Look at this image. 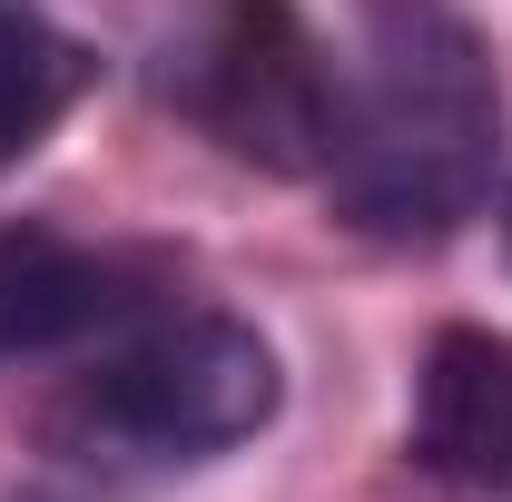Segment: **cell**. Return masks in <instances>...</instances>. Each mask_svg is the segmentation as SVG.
Returning <instances> with one entry per match:
<instances>
[{
    "label": "cell",
    "mask_w": 512,
    "mask_h": 502,
    "mask_svg": "<svg viewBox=\"0 0 512 502\" xmlns=\"http://www.w3.org/2000/svg\"><path fill=\"white\" fill-rule=\"evenodd\" d=\"M414 463L453 493L512 502V335L444 325L414 375Z\"/></svg>",
    "instance_id": "cell-5"
},
{
    "label": "cell",
    "mask_w": 512,
    "mask_h": 502,
    "mask_svg": "<svg viewBox=\"0 0 512 502\" xmlns=\"http://www.w3.org/2000/svg\"><path fill=\"white\" fill-rule=\"evenodd\" d=\"M503 168V69L473 20L444 0H394L375 60L345 79V119L325 148V207L375 247H434L483 217Z\"/></svg>",
    "instance_id": "cell-1"
},
{
    "label": "cell",
    "mask_w": 512,
    "mask_h": 502,
    "mask_svg": "<svg viewBox=\"0 0 512 502\" xmlns=\"http://www.w3.org/2000/svg\"><path fill=\"white\" fill-rule=\"evenodd\" d=\"M79 89H89V50L40 0H0V178L79 109Z\"/></svg>",
    "instance_id": "cell-6"
},
{
    "label": "cell",
    "mask_w": 512,
    "mask_h": 502,
    "mask_svg": "<svg viewBox=\"0 0 512 502\" xmlns=\"http://www.w3.org/2000/svg\"><path fill=\"white\" fill-rule=\"evenodd\" d=\"M158 89L197 138L266 178H325L345 119V69L296 0H197L158 60Z\"/></svg>",
    "instance_id": "cell-3"
},
{
    "label": "cell",
    "mask_w": 512,
    "mask_h": 502,
    "mask_svg": "<svg viewBox=\"0 0 512 502\" xmlns=\"http://www.w3.org/2000/svg\"><path fill=\"white\" fill-rule=\"evenodd\" d=\"M384 10H394V0H384Z\"/></svg>",
    "instance_id": "cell-8"
},
{
    "label": "cell",
    "mask_w": 512,
    "mask_h": 502,
    "mask_svg": "<svg viewBox=\"0 0 512 502\" xmlns=\"http://www.w3.org/2000/svg\"><path fill=\"white\" fill-rule=\"evenodd\" d=\"M503 247H512V217H503Z\"/></svg>",
    "instance_id": "cell-7"
},
{
    "label": "cell",
    "mask_w": 512,
    "mask_h": 502,
    "mask_svg": "<svg viewBox=\"0 0 512 502\" xmlns=\"http://www.w3.org/2000/svg\"><path fill=\"white\" fill-rule=\"evenodd\" d=\"M286 375L247 315H138L50 404V453L79 473H188L276 424Z\"/></svg>",
    "instance_id": "cell-2"
},
{
    "label": "cell",
    "mask_w": 512,
    "mask_h": 502,
    "mask_svg": "<svg viewBox=\"0 0 512 502\" xmlns=\"http://www.w3.org/2000/svg\"><path fill=\"white\" fill-rule=\"evenodd\" d=\"M168 296V266L128 247H79L60 227H0V365L128 335Z\"/></svg>",
    "instance_id": "cell-4"
}]
</instances>
